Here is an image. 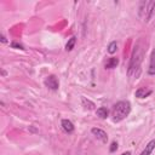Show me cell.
Listing matches in <instances>:
<instances>
[{
  "label": "cell",
  "instance_id": "cell-1",
  "mask_svg": "<svg viewBox=\"0 0 155 155\" xmlns=\"http://www.w3.org/2000/svg\"><path fill=\"white\" fill-rule=\"evenodd\" d=\"M143 57H144V44H143V40L139 39L137 41V44L134 45L132 54H131V59H130V64H128V69H127V75L130 78L137 79L139 76Z\"/></svg>",
  "mask_w": 155,
  "mask_h": 155
},
{
  "label": "cell",
  "instance_id": "cell-2",
  "mask_svg": "<svg viewBox=\"0 0 155 155\" xmlns=\"http://www.w3.org/2000/svg\"><path fill=\"white\" fill-rule=\"evenodd\" d=\"M131 113V103L128 101H119L111 109V119L114 122L125 120Z\"/></svg>",
  "mask_w": 155,
  "mask_h": 155
},
{
  "label": "cell",
  "instance_id": "cell-3",
  "mask_svg": "<svg viewBox=\"0 0 155 155\" xmlns=\"http://www.w3.org/2000/svg\"><path fill=\"white\" fill-rule=\"evenodd\" d=\"M44 84H45V86H46L47 88H50V90H52V91H57V90L59 88V81H58V79H57L54 75H48V76L45 79Z\"/></svg>",
  "mask_w": 155,
  "mask_h": 155
},
{
  "label": "cell",
  "instance_id": "cell-4",
  "mask_svg": "<svg viewBox=\"0 0 155 155\" xmlns=\"http://www.w3.org/2000/svg\"><path fill=\"white\" fill-rule=\"evenodd\" d=\"M91 133H92L97 139H99L102 143H107V142H108V134H107V132L103 131L102 128L93 127V128H91Z\"/></svg>",
  "mask_w": 155,
  "mask_h": 155
},
{
  "label": "cell",
  "instance_id": "cell-5",
  "mask_svg": "<svg viewBox=\"0 0 155 155\" xmlns=\"http://www.w3.org/2000/svg\"><path fill=\"white\" fill-rule=\"evenodd\" d=\"M61 126H62L63 131H64L65 133H68V134L73 133V132H74V130H75L74 124H73L69 119H63V120L61 121Z\"/></svg>",
  "mask_w": 155,
  "mask_h": 155
},
{
  "label": "cell",
  "instance_id": "cell-6",
  "mask_svg": "<svg viewBox=\"0 0 155 155\" xmlns=\"http://www.w3.org/2000/svg\"><path fill=\"white\" fill-rule=\"evenodd\" d=\"M150 94H151V90L148 88V87H139V88L136 90V92H134V96H136L137 98H139V99L147 98V97H149Z\"/></svg>",
  "mask_w": 155,
  "mask_h": 155
},
{
  "label": "cell",
  "instance_id": "cell-7",
  "mask_svg": "<svg viewBox=\"0 0 155 155\" xmlns=\"http://www.w3.org/2000/svg\"><path fill=\"white\" fill-rule=\"evenodd\" d=\"M147 71L149 75H155V47L150 53V61H149V67Z\"/></svg>",
  "mask_w": 155,
  "mask_h": 155
},
{
  "label": "cell",
  "instance_id": "cell-8",
  "mask_svg": "<svg viewBox=\"0 0 155 155\" xmlns=\"http://www.w3.org/2000/svg\"><path fill=\"white\" fill-rule=\"evenodd\" d=\"M149 4H150V1H142L140 4H139V7H138V15H139V17H142V18H145V16H147V12H148V7H149Z\"/></svg>",
  "mask_w": 155,
  "mask_h": 155
},
{
  "label": "cell",
  "instance_id": "cell-9",
  "mask_svg": "<svg viewBox=\"0 0 155 155\" xmlns=\"http://www.w3.org/2000/svg\"><path fill=\"white\" fill-rule=\"evenodd\" d=\"M154 149H155V139H151L148 142V144L145 145V148L142 150V153L139 155H150Z\"/></svg>",
  "mask_w": 155,
  "mask_h": 155
},
{
  "label": "cell",
  "instance_id": "cell-10",
  "mask_svg": "<svg viewBox=\"0 0 155 155\" xmlns=\"http://www.w3.org/2000/svg\"><path fill=\"white\" fill-rule=\"evenodd\" d=\"M154 15H155V1H150L149 7H148V12H147V16H145L144 21L145 22H149L153 18Z\"/></svg>",
  "mask_w": 155,
  "mask_h": 155
},
{
  "label": "cell",
  "instance_id": "cell-11",
  "mask_svg": "<svg viewBox=\"0 0 155 155\" xmlns=\"http://www.w3.org/2000/svg\"><path fill=\"white\" fill-rule=\"evenodd\" d=\"M119 64V58L116 57H110L107 62H105V69H114L116 68Z\"/></svg>",
  "mask_w": 155,
  "mask_h": 155
},
{
  "label": "cell",
  "instance_id": "cell-12",
  "mask_svg": "<svg viewBox=\"0 0 155 155\" xmlns=\"http://www.w3.org/2000/svg\"><path fill=\"white\" fill-rule=\"evenodd\" d=\"M96 114H97V116L99 117V119H107L108 116H109V110L105 108V107H99L97 110H96Z\"/></svg>",
  "mask_w": 155,
  "mask_h": 155
},
{
  "label": "cell",
  "instance_id": "cell-13",
  "mask_svg": "<svg viewBox=\"0 0 155 155\" xmlns=\"http://www.w3.org/2000/svg\"><path fill=\"white\" fill-rule=\"evenodd\" d=\"M81 102H82V105H84V108H85V109L92 110V109H94V107H96L93 102H91L90 99H87V98H85V97H82V98H81Z\"/></svg>",
  "mask_w": 155,
  "mask_h": 155
},
{
  "label": "cell",
  "instance_id": "cell-14",
  "mask_svg": "<svg viewBox=\"0 0 155 155\" xmlns=\"http://www.w3.org/2000/svg\"><path fill=\"white\" fill-rule=\"evenodd\" d=\"M75 42H76V38L75 36H71L69 40H68V42L65 44V51H71L73 48H74V46H75Z\"/></svg>",
  "mask_w": 155,
  "mask_h": 155
},
{
  "label": "cell",
  "instance_id": "cell-15",
  "mask_svg": "<svg viewBox=\"0 0 155 155\" xmlns=\"http://www.w3.org/2000/svg\"><path fill=\"white\" fill-rule=\"evenodd\" d=\"M117 50V42L116 41H111L109 45H108V53L110 54H114Z\"/></svg>",
  "mask_w": 155,
  "mask_h": 155
},
{
  "label": "cell",
  "instance_id": "cell-16",
  "mask_svg": "<svg viewBox=\"0 0 155 155\" xmlns=\"http://www.w3.org/2000/svg\"><path fill=\"white\" fill-rule=\"evenodd\" d=\"M11 47H13V48H19V50H24L23 45H22V44H19V42H17V41L11 42Z\"/></svg>",
  "mask_w": 155,
  "mask_h": 155
},
{
  "label": "cell",
  "instance_id": "cell-17",
  "mask_svg": "<svg viewBox=\"0 0 155 155\" xmlns=\"http://www.w3.org/2000/svg\"><path fill=\"white\" fill-rule=\"evenodd\" d=\"M116 149H117V143H116V142H113V143L110 144V148H109V151H110V153H114V151H115Z\"/></svg>",
  "mask_w": 155,
  "mask_h": 155
},
{
  "label": "cell",
  "instance_id": "cell-18",
  "mask_svg": "<svg viewBox=\"0 0 155 155\" xmlns=\"http://www.w3.org/2000/svg\"><path fill=\"white\" fill-rule=\"evenodd\" d=\"M1 42H4V44H5V42H7V40H6V38H5V35H4V34H1Z\"/></svg>",
  "mask_w": 155,
  "mask_h": 155
},
{
  "label": "cell",
  "instance_id": "cell-19",
  "mask_svg": "<svg viewBox=\"0 0 155 155\" xmlns=\"http://www.w3.org/2000/svg\"><path fill=\"white\" fill-rule=\"evenodd\" d=\"M121 155H131V151H125V153H122Z\"/></svg>",
  "mask_w": 155,
  "mask_h": 155
}]
</instances>
